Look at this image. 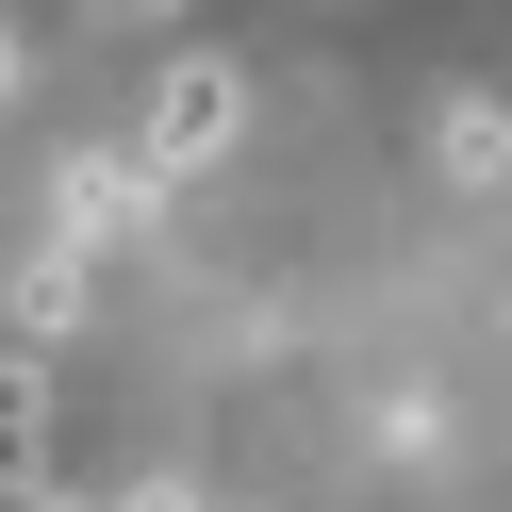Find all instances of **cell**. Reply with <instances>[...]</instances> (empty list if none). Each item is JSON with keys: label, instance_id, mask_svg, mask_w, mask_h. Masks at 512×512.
Wrapping results in <instances>:
<instances>
[{"label": "cell", "instance_id": "obj_5", "mask_svg": "<svg viewBox=\"0 0 512 512\" xmlns=\"http://www.w3.org/2000/svg\"><path fill=\"white\" fill-rule=\"evenodd\" d=\"M17 331H83V248H50V265L17 281Z\"/></svg>", "mask_w": 512, "mask_h": 512}, {"label": "cell", "instance_id": "obj_7", "mask_svg": "<svg viewBox=\"0 0 512 512\" xmlns=\"http://www.w3.org/2000/svg\"><path fill=\"white\" fill-rule=\"evenodd\" d=\"M17 67H34V50H17V17H0V100H17Z\"/></svg>", "mask_w": 512, "mask_h": 512}, {"label": "cell", "instance_id": "obj_1", "mask_svg": "<svg viewBox=\"0 0 512 512\" xmlns=\"http://www.w3.org/2000/svg\"><path fill=\"white\" fill-rule=\"evenodd\" d=\"M232 133H248V83L215 67V50H182V67L149 83V133H133V166H149V182L182 199L199 166H232Z\"/></svg>", "mask_w": 512, "mask_h": 512}, {"label": "cell", "instance_id": "obj_4", "mask_svg": "<svg viewBox=\"0 0 512 512\" xmlns=\"http://www.w3.org/2000/svg\"><path fill=\"white\" fill-rule=\"evenodd\" d=\"M446 166H463V182H512V116L496 100H446Z\"/></svg>", "mask_w": 512, "mask_h": 512}, {"label": "cell", "instance_id": "obj_2", "mask_svg": "<svg viewBox=\"0 0 512 512\" xmlns=\"http://www.w3.org/2000/svg\"><path fill=\"white\" fill-rule=\"evenodd\" d=\"M149 215H166V182H149L133 149H67V166H50V248H83V265H100L116 232H149Z\"/></svg>", "mask_w": 512, "mask_h": 512}, {"label": "cell", "instance_id": "obj_6", "mask_svg": "<svg viewBox=\"0 0 512 512\" xmlns=\"http://www.w3.org/2000/svg\"><path fill=\"white\" fill-rule=\"evenodd\" d=\"M116 512H215V496H199V479H149V496H116Z\"/></svg>", "mask_w": 512, "mask_h": 512}, {"label": "cell", "instance_id": "obj_3", "mask_svg": "<svg viewBox=\"0 0 512 512\" xmlns=\"http://www.w3.org/2000/svg\"><path fill=\"white\" fill-rule=\"evenodd\" d=\"M17 479H50V380H34V347H0V496Z\"/></svg>", "mask_w": 512, "mask_h": 512}]
</instances>
